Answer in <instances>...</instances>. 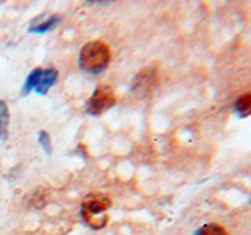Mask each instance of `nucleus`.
Returning a JSON list of instances; mask_svg holds the SVG:
<instances>
[{"mask_svg":"<svg viewBox=\"0 0 251 235\" xmlns=\"http://www.w3.org/2000/svg\"><path fill=\"white\" fill-rule=\"evenodd\" d=\"M57 77H58V72L52 68H47V69L36 68L31 70L30 75L27 77V82L24 85L22 93L27 94L31 90H36L39 94H44L55 82H57Z\"/></svg>","mask_w":251,"mask_h":235,"instance_id":"obj_3","label":"nucleus"},{"mask_svg":"<svg viewBox=\"0 0 251 235\" xmlns=\"http://www.w3.org/2000/svg\"><path fill=\"white\" fill-rule=\"evenodd\" d=\"M39 143H41L43 149L47 152V154H50L52 151V146H50V138H49V133L47 132H39Z\"/></svg>","mask_w":251,"mask_h":235,"instance_id":"obj_10","label":"nucleus"},{"mask_svg":"<svg viewBox=\"0 0 251 235\" xmlns=\"http://www.w3.org/2000/svg\"><path fill=\"white\" fill-rule=\"evenodd\" d=\"M235 110H237V113H240L242 116H247V115H251V93H247L240 96L235 102Z\"/></svg>","mask_w":251,"mask_h":235,"instance_id":"obj_7","label":"nucleus"},{"mask_svg":"<svg viewBox=\"0 0 251 235\" xmlns=\"http://www.w3.org/2000/svg\"><path fill=\"white\" fill-rule=\"evenodd\" d=\"M110 61V47L102 41H91L85 44L78 55L80 68L90 74L102 72Z\"/></svg>","mask_w":251,"mask_h":235,"instance_id":"obj_2","label":"nucleus"},{"mask_svg":"<svg viewBox=\"0 0 251 235\" xmlns=\"http://www.w3.org/2000/svg\"><path fill=\"white\" fill-rule=\"evenodd\" d=\"M196 235H226V232L220 224L209 223V224H204L201 229L196 232Z\"/></svg>","mask_w":251,"mask_h":235,"instance_id":"obj_8","label":"nucleus"},{"mask_svg":"<svg viewBox=\"0 0 251 235\" xmlns=\"http://www.w3.org/2000/svg\"><path fill=\"white\" fill-rule=\"evenodd\" d=\"M112 201L105 194H90L82 202V218L93 229H102L108 223L107 212Z\"/></svg>","mask_w":251,"mask_h":235,"instance_id":"obj_1","label":"nucleus"},{"mask_svg":"<svg viewBox=\"0 0 251 235\" xmlns=\"http://www.w3.org/2000/svg\"><path fill=\"white\" fill-rule=\"evenodd\" d=\"M116 102L115 91L112 86L108 85H100L98 90L93 93V96L86 102V112L93 116H99L108 108H112Z\"/></svg>","mask_w":251,"mask_h":235,"instance_id":"obj_4","label":"nucleus"},{"mask_svg":"<svg viewBox=\"0 0 251 235\" xmlns=\"http://www.w3.org/2000/svg\"><path fill=\"white\" fill-rule=\"evenodd\" d=\"M60 22V18H57V16H52V18L47 21V22H44V24H41V25H35V27H31L30 28V31H33V33H43V31H47V30H50L55 24H58Z\"/></svg>","mask_w":251,"mask_h":235,"instance_id":"obj_9","label":"nucleus"},{"mask_svg":"<svg viewBox=\"0 0 251 235\" xmlns=\"http://www.w3.org/2000/svg\"><path fill=\"white\" fill-rule=\"evenodd\" d=\"M155 82H157L155 69L148 68V69L141 70V72L135 77V82H133V85H132V90L135 93H140V94H146L154 88Z\"/></svg>","mask_w":251,"mask_h":235,"instance_id":"obj_5","label":"nucleus"},{"mask_svg":"<svg viewBox=\"0 0 251 235\" xmlns=\"http://www.w3.org/2000/svg\"><path fill=\"white\" fill-rule=\"evenodd\" d=\"M8 124H10V112L3 100H0V141L8 137Z\"/></svg>","mask_w":251,"mask_h":235,"instance_id":"obj_6","label":"nucleus"}]
</instances>
